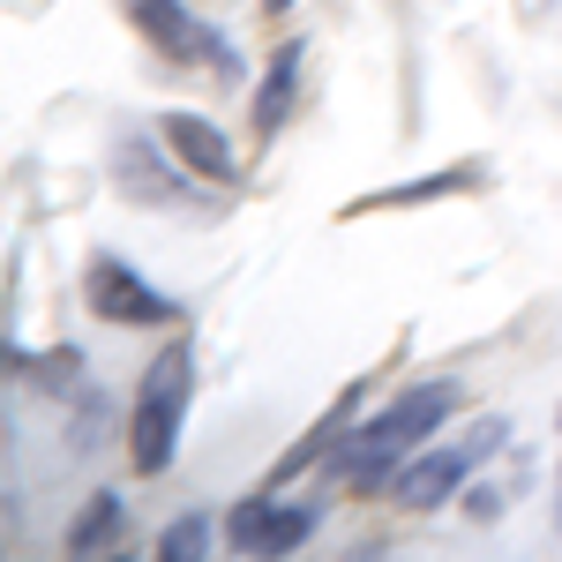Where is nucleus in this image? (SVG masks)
<instances>
[{"label": "nucleus", "mask_w": 562, "mask_h": 562, "mask_svg": "<svg viewBox=\"0 0 562 562\" xmlns=\"http://www.w3.org/2000/svg\"><path fill=\"white\" fill-rule=\"evenodd\" d=\"M450 405H458L450 390H405V397H390L375 420H360V428L338 442V480H346L352 495H360V487H375V480H383L413 442H428V435L450 420Z\"/></svg>", "instance_id": "nucleus-1"}, {"label": "nucleus", "mask_w": 562, "mask_h": 562, "mask_svg": "<svg viewBox=\"0 0 562 562\" xmlns=\"http://www.w3.org/2000/svg\"><path fill=\"white\" fill-rule=\"evenodd\" d=\"M188 375H195V360L188 346H166L150 360V375H143V397H135V473H166L173 465V442H180V405H188Z\"/></svg>", "instance_id": "nucleus-2"}, {"label": "nucleus", "mask_w": 562, "mask_h": 562, "mask_svg": "<svg viewBox=\"0 0 562 562\" xmlns=\"http://www.w3.org/2000/svg\"><path fill=\"white\" fill-rule=\"evenodd\" d=\"M83 293H90V315H105V323H173V315H180L166 293H150L128 262H113V256L90 262Z\"/></svg>", "instance_id": "nucleus-3"}, {"label": "nucleus", "mask_w": 562, "mask_h": 562, "mask_svg": "<svg viewBox=\"0 0 562 562\" xmlns=\"http://www.w3.org/2000/svg\"><path fill=\"white\" fill-rule=\"evenodd\" d=\"M307 532H315V510L301 503H240L233 518H225V540L240 548V555H285V548H301Z\"/></svg>", "instance_id": "nucleus-4"}, {"label": "nucleus", "mask_w": 562, "mask_h": 562, "mask_svg": "<svg viewBox=\"0 0 562 562\" xmlns=\"http://www.w3.org/2000/svg\"><path fill=\"white\" fill-rule=\"evenodd\" d=\"M128 23L158 45L166 60H211V68H225V45H217L203 23H188L180 0H128Z\"/></svg>", "instance_id": "nucleus-5"}, {"label": "nucleus", "mask_w": 562, "mask_h": 562, "mask_svg": "<svg viewBox=\"0 0 562 562\" xmlns=\"http://www.w3.org/2000/svg\"><path fill=\"white\" fill-rule=\"evenodd\" d=\"M473 458H480V442H442L428 458H413V465L397 473V503H405V510H435L458 480L473 473Z\"/></svg>", "instance_id": "nucleus-6"}, {"label": "nucleus", "mask_w": 562, "mask_h": 562, "mask_svg": "<svg viewBox=\"0 0 562 562\" xmlns=\"http://www.w3.org/2000/svg\"><path fill=\"white\" fill-rule=\"evenodd\" d=\"M158 135H166V150H173L188 173L233 180V150H225V135H217L211 121H195V113H166V121H158Z\"/></svg>", "instance_id": "nucleus-7"}, {"label": "nucleus", "mask_w": 562, "mask_h": 562, "mask_svg": "<svg viewBox=\"0 0 562 562\" xmlns=\"http://www.w3.org/2000/svg\"><path fill=\"white\" fill-rule=\"evenodd\" d=\"M128 532V510H121V495H90L83 518L68 525V555H98V548H113Z\"/></svg>", "instance_id": "nucleus-8"}, {"label": "nucleus", "mask_w": 562, "mask_h": 562, "mask_svg": "<svg viewBox=\"0 0 562 562\" xmlns=\"http://www.w3.org/2000/svg\"><path fill=\"white\" fill-rule=\"evenodd\" d=\"M293 83H301V53L285 45V53L270 60V76H262V98H256V128H262V135L285 121V105H293Z\"/></svg>", "instance_id": "nucleus-9"}, {"label": "nucleus", "mask_w": 562, "mask_h": 562, "mask_svg": "<svg viewBox=\"0 0 562 562\" xmlns=\"http://www.w3.org/2000/svg\"><path fill=\"white\" fill-rule=\"evenodd\" d=\"M203 540H211V525L203 518H180L166 540H158V555H173V562H188V555H203Z\"/></svg>", "instance_id": "nucleus-10"}]
</instances>
